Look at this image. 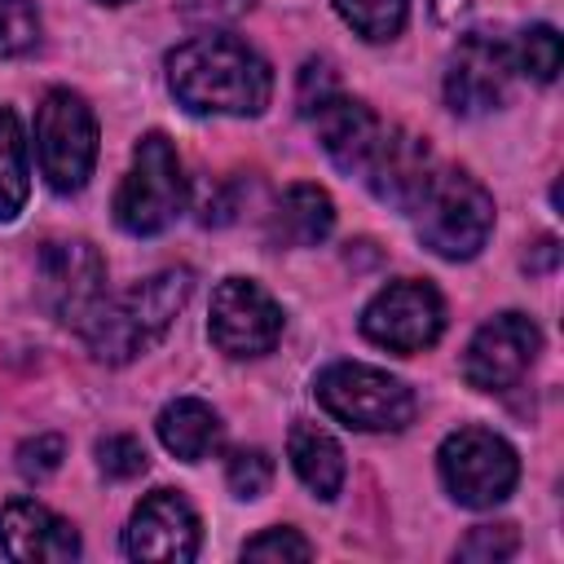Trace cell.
<instances>
[{"mask_svg": "<svg viewBox=\"0 0 564 564\" xmlns=\"http://www.w3.org/2000/svg\"><path fill=\"white\" fill-rule=\"evenodd\" d=\"M97 467H101L106 480H132V476H141L150 467V458H145V445L137 436L115 432V436L97 441Z\"/></svg>", "mask_w": 564, "mask_h": 564, "instance_id": "cell-25", "label": "cell"}, {"mask_svg": "<svg viewBox=\"0 0 564 564\" xmlns=\"http://www.w3.org/2000/svg\"><path fill=\"white\" fill-rule=\"evenodd\" d=\"M167 88L194 115L251 119L273 97V70L247 40L212 31L167 53Z\"/></svg>", "mask_w": 564, "mask_h": 564, "instance_id": "cell-1", "label": "cell"}, {"mask_svg": "<svg viewBox=\"0 0 564 564\" xmlns=\"http://www.w3.org/2000/svg\"><path fill=\"white\" fill-rule=\"evenodd\" d=\"M313 392L330 419H339L344 427H357V432H401L419 405L414 392L397 375L366 366V361L326 366L317 375Z\"/></svg>", "mask_w": 564, "mask_h": 564, "instance_id": "cell-5", "label": "cell"}, {"mask_svg": "<svg viewBox=\"0 0 564 564\" xmlns=\"http://www.w3.org/2000/svg\"><path fill=\"white\" fill-rule=\"evenodd\" d=\"M154 427H159L163 449L176 454L181 463H203V458L220 445V432H225V427H220V414H216L207 401H198V397H176V401H167V405L159 410Z\"/></svg>", "mask_w": 564, "mask_h": 564, "instance_id": "cell-18", "label": "cell"}, {"mask_svg": "<svg viewBox=\"0 0 564 564\" xmlns=\"http://www.w3.org/2000/svg\"><path fill=\"white\" fill-rule=\"evenodd\" d=\"M35 154L48 189L79 194L97 163V119L70 88H48L35 110Z\"/></svg>", "mask_w": 564, "mask_h": 564, "instance_id": "cell-6", "label": "cell"}, {"mask_svg": "<svg viewBox=\"0 0 564 564\" xmlns=\"http://www.w3.org/2000/svg\"><path fill=\"white\" fill-rule=\"evenodd\" d=\"M414 234L441 260H471L494 229V194L463 167H441L427 176L410 207Z\"/></svg>", "mask_w": 564, "mask_h": 564, "instance_id": "cell-3", "label": "cell"}, {"mask_svg": "<svg viewBox=\"0 0 564 564\" xmlns=\"http://www.w3.org/2000/svg\"><path fill=\"white\" fill-rule=\"evenodd\" d=\"M40 40V13L31 0H0V57H18L35 48Z\"/></svg>", "mask_w": 564, "mask_h": 564, "instance_id": "cell-26", "label": "cell"}, {"mask_svg": "<svg viewBox=\"0 0 564 564\" xmlns=\"http://www.w3.org/2000/svg\"><path fill=\"white\" fill-rule=\"evenodd\" d=\"M560 57H564L560 35H555V26H546V22L524 26V31L516 35V44H511V62H516V70L529 75V79H538V84H551V79H555Z\"/></svg>", "mask_w": 564, "mask_h": 564, "instance_id": "cell-22", "label": "cell"}, {"mask_svg": "<svg viewBox=\"0 0 564 564\" xmlns=\"http://www.w3.org/2000/svg\"><path fill=\"white\" fill-rule=\"evenodd\" d=\"M304 119L313 123L317 145L326 150V159L339 172L361 176V167H366V159H370V150H375L379 132H383V119L366 101H357V97H348L339 88L330 97H322Z\"/></svg>", "mask_w": 564, "mask_h": 564, "instance_id": "cell-16", "label": "cell"}, {"mask_svg": "<svg viewBox=\"0 0 564 564\" xmlns=\"http://www.w3.org/2000/svg\"><path fill=\"white\" fill-rule=\"evenodd\" d=\"M432 172H436V154H432L427 137H419L410 128H388V123H383V132H379L366 167H361L370 194L397 212L414 207V198L423 194Z\"/></svg>", "mask_w": 564, "mask_h": 564, "instance_id": "cell-14", "label": "cell"}, {"mask_svg": "<svg viewBox=\"0 0 564 564\" xmlns=\"http://www.w3.org/2000/svg\"><path fill=\"white\" fill-rule=\"evenodd\" d=\"M339 84H335V70L326 62H304L300 70V115H308L322 97H330Z\"/></svg>", "mask_w": 564, "mask_h": 564, "instance_id": "cell-30", "label": "cell"}, {"mask_svg": "<svg viewBox=\"0 0 564 564\" xmlns=\"http://www.w3.org/2000/svg\"><path fill=\"white\" fill-rule=\"evenodd\" d=\"M538 352H542L538 322L524 313H498L471 335L463 352V379L476 392H507L529 375Z\"/></svg>", "mask_w": 564, "mask_h": 564, "instance_id": "cell-12", "label": "cell"}, {"mask_svg": "<svg viewBox=\"0 0 564 564\" xmlns=\"http://www.w3.org/2000/svg\"><path fill=\"white\" fill-rule=\"evenodd\" d=\"M106 4H123V0H106Z\"/></svg>", "mask_w": 564, "mask_h": 564, "instance_id": "cell-33", "label": "cell"}, {"mask_svg": "<svg viewBox=\"0 0 564 564\" xmlns=\"http://www.w3.org/2000/svg\"><path fill=\"white\" fill-rule=\"evenodd\" d=\"M242 560H313V542L286 524L278 529H264L256 533L247 546H242Z\"/></svg>", "mask_w": 564, "mask_h": 564, "instance_id": "cell-28", "label": "cell"}, {"mask_svg": "<svg viewBox=\"0 0 564 564\" xmlns=\"http://www.w3.org/2000/svg\"><path fill=\"white\" fill-rule=\"evenodd\" d=\"M441 330H445V300L432 282H419V278L388 282L361 308V335L401 357L432 348L441 339Z\"/></svg>", "mask_w": 564, "mask_h": 564, "instance_id": "cell-9", "label": "cell"}, {"mask_svg": "<svg viewBox=\"0 0 564 564\" xmlns=\"http://www.w3.org/2000/svg\"><path fill=\"white\" fill-rule=\"evenodd\" d=\"M185 207L181 154L163 132H145L132 145V167L115 194V225L132 238L163 234Z\"/></svg>", "mask_w": 564, "mask_h": 564, "instance_id": "cell-4", "label": "cell"}, {"mask_svg": "<svg viewBox=\"0 0 564 564\" xmlns=\"http://www.w3.org/2000/svg\"><path fill=\"white\" fill-rule=\"evenodd\" d=\"M286 458H291L295 476H300L322 502L339 498V489H344V471H348V467H344V449H339V441H335L326 427L300 419V423L291 427V436H286Z\"/></svg>", "mask_w": 564, "mask_h": 564, "instance_id": "cell-19", "label": "cell"}, {"mask_svg": "<svg viewBox=\"0 0 564 564\" xmlns=\"http://www.w3.org/2000/svg\"><path fill=\"white\" fill-rule=\"evenodd\" d=\"M225 485L242 502L269 494V485H273V458L264 449H234L229 463H225Z\"/></svg>", "mask_w": 564, "mask_h": 564, "instance_id": "cell-23", "label": "cell"}, {"mask_svg": "<svg viewBox=\"0 0 564 564\" xmlns=\"http://www.w3.org/2000/svg\"><path fill=\"white\" fill-rule=\"evenodd\" d=\"M31 167H26V137L9 106H0V220H13L26 203Z\"/></svg>", "mask_w": 564, "mask_h": 564, "instance_id": "cell-20", "label": "cell"}, {"mask_svg": "<svg viewBox=\"0 0 564 564\" xmlns=\"http://www.w3.org/2000/svg\"><path fill=\"white\" fill-rule=\"evenodd\" d=\"M520 551V533L516 524H476L463 542H458V560H471V564H498V560H511Z\"/></svg>", "mask_w": 564, "mask_h": 564, "instance_id": "cell-24", "label": "cell"}, {"mask_svg": "<svg viewBox=\"0 0 564 564\" xmlns=\"http://www.w3.org/2000/svg\"><path fill=\"white\" fill-rule=\"evenodd\" d=\"M62 454H66V441L57 432H40V436H31V441L18 445V476L31 480V485L48 480L62 467Z\"/></svg>", "mask_w": 564, "mask_h": 564, "instance_id": "cell-27", "label": "cell"}, {"mask_svg": "<svg viewBox=\"0 0 564 564\" xmlns=\"http://www.w3.org/2000/svg\"><path fill=\"white\" fill-rule=\"evenodd\" d=\"M256 0H176L181 18L194 22V26H225V22H238Z\"/></svg>", "mask_w": 564, "mask_h": 564, "instance_id": "cell-29", "label": "cell"}, {"mask_svg": "<svg viewBox=\"0 0 564 564\" xmlns=\"http://www.w3.org/2000/svg\"><path fill=\"white\" fill-rule=\"evenodd\" d=\"M511 75H516L511 44L489 31H471L454 44V53L445 62V106L463 119L489 115L507 101Z\"/></svg>", "mask_w": 564, "mask_h": 564, "instance_id": "cell-10", "label": "cell"}, {"mask_svg": "<svg viewBox=\"0 0 564 564\" xmlns=\"http://www.w3.org/2000/svg\"><path fill=\"white\" fill-rule=\"evenodd\" d=\"M0 551L13 564H66L79 555V533L53 507L13 498L0 507Z\"/></svg>", "mask_w": 564, "mask_h": 564, "instance_id": "cell-15", "label": "cell"}, {"mask_svg": "<svg viewBox=\"0 0 564 564\" xmlns=\"http://www.w3.org/2000/svg\"><path fill=\"white\" fill-rule=\"evenodd\" d=\"M335 13L370 44L397 40L405 18H410V0H335Z\"/></svg>", "mask_w": 564, "mask_h": 564, "instance_id": "cell-21", "label": "cell"}, {"mask_svg": "<svg viewBox=\"0 0 564 564\" xmlns=\"http://www.w3.org/2000/svg\"><path fill=\"white\" fill-rule=\"evenodd\" d=\"M212 344L225 357H264L282 339L278 300L251 278H225L212 291Z\"/></svg>", "mask_w": 564, "mask_h": 564, "instance_id": "cell-11", "label": "cell"}, {"mask_svg": "<svg viewBox=\"0 0 564 564\" xmlns=\"http://www.w3.org/2000/svg\"><path fill=\"white\" fill-rule=\"evenodd\" d=\"M35 300L48 317L84 326L106 300V260L88 238H53L35 256Z\"/></svg>", "mask_w": 564, "mask_h": 564, "instance_id": "cell-8", "label": "cell"}, {"mask_svg": "<svg viewBox=\"0 0 564 564\" xmlns=\"http://www.w3.org/2000/svg\"><path fill=\"white\" fill-rule=\"evenodd\" d=\"M436 467H441V480L449 489V498L458 507H471V511H489L498 507L516 480H520V458L516 449L489 432V427H458L441 441L436 449Z\"/></svg>", "mask_w": 564, "mask_h": 564, "instance_id": "cell-7", "label": "cell"}, {"mask_svg": "<svg viewBox=\"0 0 564 564\" xmlns=\"http://www.w3.org/2000/svg\"><path fill=\"white\" fill-rule=\"evenodd\" d=\"M432 13H436V22L458 26V18L471 13V0H432Z\"/></svg>", "mask_w": 564, "mask_h": 564, "instance_id": "cell-32", "label": "cell"}, {"mask_svg": "<svg viewBox=\"0 0 564 564\" xmlns=\"http://www.w3.org/2000/svg\"><path fill=\"white\" fill-rule=\"evenodd\" d=\"M560 264V242L555 238H538L529 251H524V269L529 273H551Z\"/></svg>", "mask_w": 564, "mask_h": 564, "instance_id": "cell-31", "label": "cell"}, {"mask_svg": "<svg viewBox=\"0 0 564 564\" xmlns=\"http://www.w3.org/2000/svg\"><path fill=\"white\" fill-rule=\"evenodd\" d=\"M189 295H194V269H185V264L159 269V273L106 295L79 326V339L97 361L128 366L172 330V322L189 304Z\"/></svg>", "mask_w": 564, "mask_h": 564, "instance_id": "cell-2", "label": "cell"}, {"mask_svg": "<svg viewBox=\"0 0 564 564\" xmlns=\"http://www.w3.org/2000/svg\"><path fill=\"white\" fill-rule=\"evenodd\" d=\"M330 229H335V203L322 185L308 181L291 185L269 212V238L278 247H317L330 238Z\"/></svg>", "mask_w": 564, "mask_h": 564, "instance_id": "cell-17", "label": "cell"}, {"mask_svg": "<svg viewBox=\"0 0 564 564\" xmlns=\"http://www.w3.org/2000/svg\"><path fill=\"white\" fill-rule=\"evenodd\" d=\"M203 524L198 511L189 507L185 494L176 489H154L137 502L128 529H123V551L132 560H163V564H185L198 555Z\"/></svg>", "mask_w": 564, "mask_h": 564, "instance_id": "cell-13", "label": "cell"}]
</instances>
